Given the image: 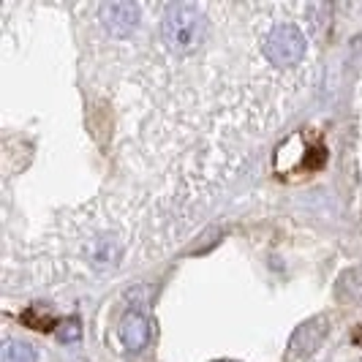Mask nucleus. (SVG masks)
<instances>
[{
    "label": "nucleus",
    "instance_id": "f257e3e1",
    "mask_svg": "<svg viewBox=\"0 0 362 362\" xmlns=\"http://www.w3.org/2000/svg\"><path fill=\"white\" fill-rule=\"evenodd\" d=\"M204 30H207V19H204L197 3H172V6H166L161 19V36L163 44L175 54L194 52L204 41Z\"/></svg>",
    "mask_w": 362,
    "mask_h": 362
},
{
    "label": "nucleus",
    "instance_id": "f03ea898",
    "mask_svg": "<svg viewBox=\"0 0 362 362\" xmlns=\"http://www.w3.org/2000/svg\"><path fill=\"white\" fill-rule=\"evenodd\" d=\"M264 54L272 66H297L305 57V36L300 28H294L289 22L275 25L270 33L264 36Z\"/></svg>",
    "mask_w": 362,
    "mask_h": 362
},
{
    "label": "nucleus",
    "instance_id": "7ed1b4c3",
    "mask_svg": "<svg viewBox=\"0 0 362 362\" xmlns=\"http://www.w3.org/2000/svg\"><path fill=\"white\" fill-rule=\"evenodd\" d=\"M101 22L112 36L126 38L136 30L139 25V6L136 3H128V0H115L101 6Z\"/></svg>",
    "mask_w": 362,
    "mask_h": 362
},
{
    "label": "nucleus",
    "instance_id": "20e7f679",
    "mask_svg": "<svg viewBox=\"0 0 362 362\" xmlns=\"http://www.w3.org/2000/svg\"><path fill=\"white\" fill-rule=\"evenodd\" d=\"M327 332V319L325 316H319V319H313L308 325H303L297 332H294V338H291L289 344V360L294 357H300L303 351H310V349H316V346L322 344V338H325Z\"/></svg>",
    "mask_w": 362,
    "mask_h": 362
},
{
    "label": "nucleus",
    "instance_id": "39448f33",
    "mask_svg": "<svg viewBox=\"0 0 362 362\" xmlns=\"http://www.w3.org/2000/svg\"><path fill=\"white\" fill-rule=\"evenodd\" d=\"M120 338H123V344L126 349L131 351H136V349H142L147 344V338H150V325H147V319L142 313H128L126 319H123V325H120Z\"/></svg>",
    "mask_w": 362,
    "mask_h": 362
},
{
    "label": "nucleus",
    "instance_id": "423d86ee",
    "mask_svg": "<svg viewBox=\"0 0 362 362\" xmlns=\"http://www.w3.org/2000/svg\"><path fill=\"white\" fill-rule=\"evenodd\" d=\"M3 362H36V351L25 341H8L3 349Z\"/></svg>",
    "mask_w": 362,
    "mask_h": 362
},
{
    "label": "nucleus",
    "instance_id": "0eeeda50",
    "mask_svg": "<svg viewBox=\"0 0 362 362\" xmlns=\"http://www.w3.org/2000/svg\"><path fill=\"white\" fill-rule=\"evenodd\" d=\"M117 259H120V245L115 240H101L93 251V264H98V267H109Z\"/></svg>",
    "mask_w": 362,
    "mask_h": 362
},
{
    "label": "nucleus",
    "instance_id": "6e6552de",
    "mask_svg": "<svg viewBox=\"0 0 362 362\" xmlns=\"http://www.w3.org/2000/svg\"><path fill=\"white\" fill-rule=\"evenodd\" d=\"M22 322H25V325H30L33 329H49V327H52V316H49V313H44L41 308H30L25 316H22Z\"/></svg>",
    "mask_w": 362,
    "mask_h": 362
},
{
    "label": "nucleus",
    "instance_id": "1a4fd4ad",
    "mask_svg": "<svg viewBox=\"0 0 362 362\" xmlns=\"http://www.w3.org/2000/svg\"><path fill=\"white\" fill-rule=\"evenodd\" d=\"M79 335H82V329H79V322H76V319H69L66 325L60 327V338H63V341H76Z\"/></svg>",
    "mask_w": 362,
    "mask_h": 362
},
{
    "label": "nucleus",
    "instance_id": "9d476101",
    "mask_svg": "<svg viewBox=\"0 0 362 362\" xmlns=\"http://www.w3.org/2000/svg\"><path fill=\"white\" fill-rule=\"evenodd\" d=\"M354 344L362 346V327H360V329H357V332H354Z\"/></svg>",
    "mask_w": 362,
    "mask_h": 362
},
{
    "label": "nucleus",
    "instance_id": "9b49d317",
    "mask_svg": "<svg viewBox=\"0 0 362 362\" xmlns=\"http://www.w3.org/2000/svg\"><path fill=\"white\" fill-rule=\"evenodd\" d=\"M221 362H232V360H221Z\"/></svg>",
    "mask_w": 362,
    "mask_h": 362
}]
</instances>
